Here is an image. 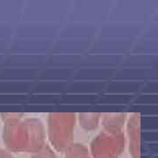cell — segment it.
<instances>
[{
    "instance_id": "obj_4",
    "label": "cell",
    "mask_w": 158,
    "mask_h": 158,
    "mask_svg": "<svg viewBox=\"0 0 158 158\" xmlns=\"http://www.w3.org/2000/svg\"><path fill=\"white\" fill-rule=\"evenodd\" d=\"M129 152L132 158H140V118L135 113L131 116L127 124Z\"/></svg>"
},
{
    "instance_id": "obj_3",
    "label": "cell",
    "mask_w": 158,
    "mask_h": 158,
    "mask_svg": "<svg viewBox=\"0 0 158 158\" xmlns=\"http://www.w3.org/2000/svg\"><path fill=\"white\" fill-rule=\"evenodd\" d=\"M123 132L104 130L90 143L91 158H118L125 149Z\"/></svg>"
},
{
    "instance_id": "obj_6",
    "label": "cell",
    "mask_w": 158,
    "mask_h": 158,
    "mask_svg": "<svg viewBox=\"0 0 158 158\" xmlns=\"http://www.w3.org/2000/svg\"><path fill=\"white\" fill-rule=\"evenodd\" d=\"M65 153V158H91L89 149L80 143H71Z\"/></svg>"
},
{
    "instance_id": "obj_8",
    "label": "cell",
    "mask_w": 158,
    "mask_h": 158,
    "mask_svg": "<svg viewBox=\"0 0 158 158\" xmlns=\"http://www.w3.org/2000/svg\"><path fill=\"white\" fill-rule=\"evenodd\" d=\"M31 158H57V156L52 148L46 144L40 151L33 154Z\"/></svg>"
},
{
    "instance_id": "obj_7",
    "label": "cell",
    "mask_w": 158,
    "mask_h": 158,
    "mask_svg": "<svg viewBox=\"0 0 158 158\" xmlns=\"http://www.w3.org/2000/svg\"><path fill=\"white\" fill-rule=\"evenodd\" d=\"M80 126L87 131L96 129L100 119L99 113H82L79 115Z\"/></svg>"
},
{
    "instance_id": "obj_1",
    "label": "cell",
    "mask_w": 158,
    "mask_h": 158,
    "mask_svg": "<svg viewBox=\"0 0 158 158\" xmlns=\"http://www.w3.org/2000/svg\"><path fill=\"white\" fill-rule=\"evenodd\" d=\"M3 140L9 152L34 153L46 145L45 130L37 118L11 119L5 122Z\"/></svg>"
},
{
    "instance_id": "obj_5",
    "label": "cell",
    "mask_w": 158,
    "mask_h": 158,
    "mask_svg": "<svg viewBox=\"0 0 158 158\" xmlns=\"http://www.w3.org/2000/svg\"><path fill=\"white\" fill-rule=\"evenodd\" d=\"M125 121V113H107L103 118V126L106 131L122 132Z\"/></svg>"
},
{
    "instance_id": "obj_2",
    "label": "cell",
    "mask_w": 158,
    "mask_h": 158,
    "mask_svg": "<svg viewBox=\"0 0 158 158\" xmlns=\"http://www.w3.org/2000/svg\"><path fill=\"white\" fill-rule=\"evenodd\" d=\"M76 115L74 113H50L48 135L52 147L58 152H64L72 143Z\"/></svg>"
},
{
    "instance_id": "obj_9",
    "label": "cell",
    "mask_w": 158,
    "mask_h": 158,
    "mask_svg": "<svg viewBox=\"0 0 158 158\" xmlns=\"http://www.w3.org/2000/svg\"><path fill=\"white\" fill-rule=\"evenodd\" d=\"M0 158H13V156L8 150L0 148Z\"/></svg>"
}]
</instances>
